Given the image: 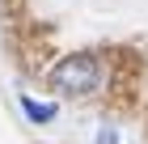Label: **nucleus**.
<instances>
[{
  "instance_id": "obj_1",
  "label": "nucleus",
  "mask_w": 148,
  "mask_h": 144,
  "mask_svg": "<svg viewBox=\"0 0 148 144\" xmlns=\"http://www.w3.org/2000/svg\"><path fill=\"white\" fill-rule=\"evenodd\" d=\"M47 81L59 93H93L102 85V64H97V55H85V51L80 55H64L47 72Z\"/></svg>"
},
{
  "instance_id": "obj_2",
  "label": "nucleus",
  "mask_w": 148,
  "mask_h": 144,
  "mask_svg": "<svg viewBox=\"0 0 148 144\" xmlns=\"http://www.w3.org/2000/svg\"><path fill=\"white\" fill-rule=\"evenodd\" d=\"M21 110L30 114L34 123H51V119H55V106H51V102H34L30 93H21Z\"/></svg>"
},
{
  "instance_id": "obj_3",
  "label": "nucleus",
  "mask_w": 148,
  "mask_h": 144,
  "mask_svg": "<svg viewBox=\"0 0 148 144\" xmlns=\"http://www.w3.org/2000/svg\"><path fill=\"white\" fill-rule=\"evenodd\" d=\"M97 144H119V132H114V127H102V132H97Z\"/></svg>"
}]
</instances>
